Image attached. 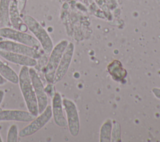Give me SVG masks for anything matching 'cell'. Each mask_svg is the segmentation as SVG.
<instances>
[{"instance_id":"1","label":"cell","mask_w":160,"mask_h":142,"mask_svg":"<svg viewBox=\"0 0 160 142\" xmlns=\"http://www.w3.org/2000/svg\"><path fill=\"white\" fill-rule=\"evenodd\" d=\"M18 76V84L27 109L28 111L37 116L39 114L38 105L29 73V67L25 66H22Z\"/></svg>"},{"instance_id":"2","label":"cell","mask_w":160,"mask_h":142,"mask_svg":"<svg viewBox=\"0 0 160 142\" xmlns=\"http://www.w3.org/2000/svg\"><path fill=\"white\" fill-rule=\"evenodd\" d=\"M22 20L27 26L28 29L39 42L44 52L47 54H49L54 46L52 41L46 29L35 18L30 15L24 16Z\"/></svg>"},{"instance_id":"3","label":"cell","mask_w":160,"mask_h":142,"mask_svg":"<svg viewBox=\"0 0 160 142\" xmlns=\"http://www.w3.org/2000/svg\"><path fill=\"white\" fill-rule=\"evenodd\" d=\"M68 43L66 39L61 40L53 47L50 53L48 61L43 69L45 79L48 83H53L56 71Z\"/></svg>"},{"instance_id":"4","label":"cell","mask_w":160,"mask_h":142,"mask_svg":"<svg viewBox=\"0 0 160 142\" xmlns=\"http://www.w3.org/2000/svg\"><path fill=\"white\" fill-rule=\"evenodd\" d=\"M0 36L15 42L28 45L37 49H39L41 47L39 42L35 37L25 32L11 28L10 27L1 28Z\"/></svg>"},{"instance_id":"5","label":"cell","mask_w":160,"mask_h":142,"mask_svg":"<svg viewBox=\"0 0 160 142\" xmlns=\"http://www.w3.org/2000/svg\"><path fill=\"white\" fill-rule=\"evenodd\" d=\"M52 116V108L50 105H48L39 116H37L30 121L29 124L20 130L18 135L21 138H25L35 134L49 122Z\"/></svg>"},{"instance_id":"6","label":"cell","mask_w":160,"mask_h":142,"mask_svg":"<svg viewBox=\"0 0 160 142\" xmlns=\"http://www.w3.org/2000/svg\"><path fill=\"white\" fill-rule=\"evenodd\" d=\"M29 73L36 96L39 114L42 113L48 105V98L43 83L33 67L29 68Z\"/></svg>"},{"instance_id":"7","label":"cell","mask_w":160,"mask_h":142,"mask_svg":"<svg viewBox=\"0 0 160 142\" xmlns=\"http://www.w3.org/2000/svg\"><path fill=\"white\" fill-rule=\"evenodd\" d=\"M62 106L66 113L67 123L69 133L71 136H76L79 134L80 125L76 104L71 100L64 98L62 99Z\"/></svg>"},{"instance_id":"8","label":"cell","mask_w":160,"mask_h":142,"mask_svg":"<svg viewBox=\"0 0 160 142\" xmlns=\"http://www.w3.org/2000/svg\"><path fill=\"white\" fill-rule=\"evenodd\" d=\"M0 49L8 51L26 55L36 59H39L41 57V53L39 49H37L34 48L11 40L1 41Z\"/></svg>"},{"instance_id":"9","label":"cell","mask_w":160,"mask_h":142,"mask_svg":"<svg viewBox=\"0 0 160 142\" xmlns=\"http://www.w3.org/2000/svg\"><path fill=\"white\" fill-rule=\"evenodd\" d=\"M74 50V44L71 42H69L56 71L53 84L60 81L66 75L72 58Z\"/></svg>"},{"instance_id":"10","label":"cell","mask_w":160,"mask_h":142,"mask_svg":"<svg viewBox=\"0 0 160 142\" xmlns=\"http://www.w3.org/2000/svg\"><path fill=\"white\" fill-rule=\"evenodd\" d=\"M36 116L32 114L28 111L17 109H5L0 111V121H18L30 122L33 120Z\"/></svg>"},{"instance_id":"11","label":"cell","mask_w":160,"mask_h":142,"mask_svg":"<svg viewBox=\"0 0 160 142\" xmlns=\"http://www.w3.org/2000/svg\"><path fill=\"white\" fill-rule=\"evenodd\" d=\"M0 56L8 61L10 63H12L22 66H25L29 68L34 67L37 64V61L36 59L29 57L26 55L18 54L11 51H8L0 49Z\"/></svg>"},{"instance_id":"12","label":"cell","mask_w":160,"mask_h":142,"mask_svg":"<svg viewBox=\"0 0 160 142\" xmlns=\"http://www.w3.org/2000/svg\"><path fill=\"white\" fill-rule=\"evenodd\" d=\"M52 98V116L56 125L64 128L68 125V123L63 113L61 96L59 93L56 92Z\"/></svg>"},{"instance_id":"13","label":"cell","mask_w":160,"mask_h":142,"mask_svg":"<svg viewBox=\"0 0 160 142\" xmlns=\"http://www.w3.org/2000/svg\"><path fill=\"white\" fill-rule=\"evenodd\" d=\"M9 17L11 25L14 29L23 32L27 31L28 27L23 22V20L20 16L17 0H11L9 9Z\"/></svg>"},{"instance_id":"14","label":"cell","mask_w":160,"mask_h":142,"mask_svg":"<svg viewBox=\"0 0 160 142\" xmlns=\"http://www.w3.org/2000/svg\"><path fill=\"white\" fill-rule=\"evenodd\" d=\"M108 71L113 79L119 81L122 80L127 75L126 70L118 60H114L107 67Z\"/></svg>"},{"instance_id":"15","label":"cell","mask_w":160,"mask_h":142,"mask_svg":"<svg viewBox=\"0 0 160 142\" xmlns=\"http://www.w3.org/2000/svg\"><path fill=\"white\" fill-rule=\"evenodd\" d=\"M0 74L7 81L12 84H18L19 76L17 73L8 65L0 59Z\"/></svg>"},{"instance_id":"16","label":"cell","mask_w":160,"mask_h":142,"mask_svg":"<svg viewBox=\"0 0 160 142\" xmlns=\"http://www.w3.org/2000/svg\"><path fill=\"white\" fill-rule=\"evenodd\" d=\"M11 0H0V25L1 27H10L9 9Z\"/></svg>"},{"instance_id":"17","label":"cell","mask_w":160,"mask_h":142,"mask_svg":"<svg viewBox=\"0 0 160 142\" xmlns=\"http://www.w3.org/2000/svg\"><path fill=\"white\" fill-rule=\"evenodd\" d=\"M112 127V124L110 119H107L103 123L100 130V141L101 142L111 141Z\"/></svg>"},{"instance_id":"18","label":"cell","mask_w":160,"mask_h":142,"mask_svg":"<svg viewBox=\"0 0 160 142\" xmlns=\"http://www.w3.org/2000/svg\"><path fill=\"white\" fill-rule=\"evenodd\" d=\"M18 137V129L16 124H12L7 134V142H17Z\"/></svg>"},{"instance_id":"19","label":"cell","mask_w":160,"mask_h":142,"mask_svg":"<svg viewBox=\"0 0 160 142\" xmlns=\"http://www.w3.org/2000/svg\"><path fill=\"white\" fill-rule=\"evenodd\" d=\"M112 141H121V128L118 123L114 121L113 126L112 127L111 138Z\"/></svg>"},{"instance_id":"20","label":"cell","mask_w":160,"mask_h":142,"mask_svg":"<svg viewBox=\"0 0 160 142\" xmlns=\"http://www.w3.org/2000/svg\"><path fill=\"white\" fill-rule=\"evenodd\" d=\"M108 9L113 10L118 7V3L116 0H104Z\"/></svg>"},{"instance_id":"21","label":"cell","mask_w":160,"mask_h":142,"mask_svg":"<svg viewBox=\"0 0 160 142\" xmlns=\"http://www.w3.org/2000/svg\"><path fill=\"white\" fill-rule=\"evenodd\" d=\"M44 89H45L46 94H48L52 98L53 97L54 93H56L55 90H54V87L53 83H48L47 84V86H46V88H44Z\"/></svg>"},{"instance_id":"22","label":"cell","mask_w":160,"mask_h":142,"mask_svg":"<svg viewBox=\"0 0 160 142\" xmlns=\"http://www.w3.org/2000/svg\"><path fill=\"white\" fill-rule=\"evenodd\" d=\"M18 1V6L20 13H22L26 7V4L27 3V0H17Z\"/></svg>"},{"instance_id":"23","label":"cell","mask_w":160,"mask_h":142,"mask_svg":"<svg viewBox=\"0 0 160 142\" xmlns=\"http://www.w3.org/2000/svg\"><path fill=\"white\" fill-rule=\"evenodd\" d=\"M152 92L156 98L160 99V89L159 88H154L152 89Z\"/></svg>"},{"instance_id":"24","label":"cell","mask_w":160,"mask_h":142,"mask_svg":"<svg viewBox=\"0 0 160 142\" xmlns=\"http://www.w3.org/2000/svg\"><path fill=\"white\" fill-rule=\"evenodd\" d=\"M6 81H7V80H6L5 78H4L0 74V85H3V84H4L6 83Z\"/></svg>"},{"instance_id":"25","label":"cell","mask_w":160,"mask_h":142,"mask_svg":"<svg viewBox=\"0 0 160 142\" xmlns=\"http://www.w3.org/2000/svg\"><path fill=\"white\" fill-rule=\"evenodd\" d=\"M4 96V91H2V89H0V105H1V103H2V101Z\"/></svg>"},{"instance_id":"26","label":"cell","mask_w":160,"mask_h":142,"mask_svg":"<svg viewBox=\"0 0 160 142\" xmlns=\"http://www.w3.org/2000/svg\"><path fill=\"white\" fill-rule=\"evenodd\" d=\"M2 138L1 136V134H0V142H2Z\"/></svg>"}]
</instances>
